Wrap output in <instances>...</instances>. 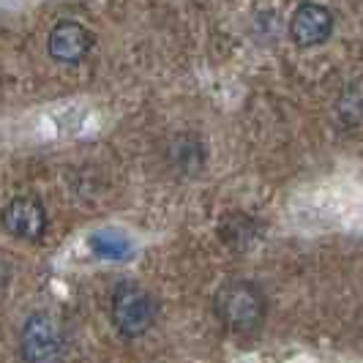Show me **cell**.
Wrapping results in <instances>:
<instances>
[{
	"label": "cell",
	"instance_id": "1",
	"mask_svg": "<svg viewBox=\"0 0 363 363\" xmlns=\"http://www.w3.org/2000/svg\"><path fill=\"white\" fill-rule=\"evenodd\" d=\"M213 311L221 320V325L235 333H252L262 325L268 301L255 281H224L213 295Z\"/></svg>",
	"mask_w": 363,
	"mask_h": 363
},
{
	"label": "cell",
	"instance_id": "2",
	"mask_svg": "<svg viewBox=\"0 0 363 363\" xmlns=\"http://www.w3.org/2000/svg\"><path fill=\"white\" fill-rule=\"evenodd\" d=\"M19 352L25 363H60L66 355L63 323L50 311L30 314L19 333Z\"/></svg>",
	"mask_w": 363,
	"mask_h": 363
},
{
	"label": "cell",
	"instance_id": "3",
	"mask_svg": "<svg viewBox=\"0 0 363 363\" xmlns=\"http://www.w3.org/2000/svg\"><path fill=\"white\" fill-rule=\"evenodd\" d=\"M109 314H112V323L115 328L128 336V339H137L150 330L153 320H156V301L147 290H143L140 284L134 281H121L115 292H112V301H109Z\"/></svg>",
	"mask_w": 363,
	"mask_h": 363
},
{
	"label": "cell",
	"instance_id": "4",
	"mask_svg": "<svg viewBox=\"0 0 363 363\" xmlns=\"http://www.w3.org/2000/svg\"><path fill=\"white\" fill-rule=\"evenodd\" d=\"M3 227L9 230V235L38 240L47 233V211L36 197H14L3 208Z\"/></svg>",
	"mask_w": 363,
	"mask_h": 363
},
{
	"label": "cell",
	"instance_id": "5",
	"mask_svg": "<svg viewBox=\"0 0 363 363\" xmlns=\"http://www.w3.org/2000/svg\"><path fill=\"white\" fill-rule=\"evenodd\" d=\"M91 30L85 25L74 22V19L57 22L50 30V38H47V50H50L52 60H57V63H79L85 55L91 52Z\"/></svg>",
	"mask_w": 363,
	"mask_h": 363
},
{
	"label": "cell",
	"instance_id": "6",
	"mask_svg": "<svg viewBox=\"0 0 363 363\" xmlns=\"http://www.w3.org/2000/svg\"><path fill=\"white\" fill-rule=\"evenodd\" d=\"M330 33H333V14L325 6L306 3L295 9L290 19V36L298 47H320L330 38Z\"/></svg>",
	"mask_w": 363,
	"mask_h": 363
},
{
	"label": "cell",
	"instance_id": "7",
	"mask_svg": "<svg viewBox=\"0 0 363 363\" xmlns=\"http://www.w3.org/2000/svg\"><path fill=\"white\" fill-rule=\"evenodd\" d=\"M88 249L93 252V257L99 259H112L121 262L131 255V240L118 230H99L88 238Z\"/></svg>",
	"mask_w": 363,
	"mask_h": 363
},
{
	"label": "cell",
	"instance_id": "8",
	"mask_svg": "<svg viewBox=\"0 0 363 363\" xmlns=\"http://www.w3.org/2000/svg\"><path fill=\"white\" fill-rule=\"evenodd\" d=\"M347 99H350V104H347L345 99H342V104H339V115L347 121V115H352V123H358V115H361V91H358V85H350V91H347Z\"/></svg>",
	"mask_w": 363,
	"mask_h": 363
}]
</instances>
